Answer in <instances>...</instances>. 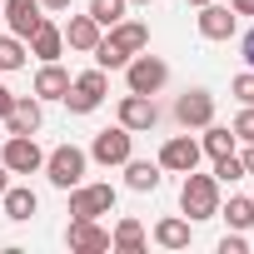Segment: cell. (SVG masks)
<instances>
[{
    "label": "cell",
    "mask_w": 254,
    "mask_h": 254,
    "mask_svg": "<svg viewBox=\"0 0 254 254\" xmlns=\"http://www.w3.org/2000/svg\"><path fill=\"white\" fill-rule=\"evenodd\" d=\"M70 194V219H100V214H110L115 209V185H75V190H65Z\"/></svg>",
    "instance_id": "5"
},
{
    "label": "cell",
    "mask_w": 254,
    "mask_h": 254,
    "mask_svg": "<svg viewBox=\"0 0 254 254\" xmlns=\"http://www.w3.org/2000/svg\"><path fill=\"white\" fill-rule=\"evenodd\" d=\"M125 85H130L135 95H160L165 85H170V65L160 60V55H130V65H125Z\"/></svg>",
    "instance_id": "4"
},
{
    "label": "cell",
    "mask_w": 254,
    "mask_h": 254,
    "mask_svg": "<svg viewBox=\"0 0 254 254\" xmlns=\"http://www.w3.org/2000/svg\"><path fill=\"white\" fill-rule=\"evenodd\" d=\"M234 145H239V140H234V130H224V125H214V120L204 125V140H199V150H204L209 160H219V155H234Z\"/></svg>",
    "instance_id": "23"
},
{
    "label": "cell",
    "mask_w": 254,
    "mask_h": 254,
    "mask_svg": "<svg viewBox=\"0 0 254 254\" xmlns=\"http://www.w3.org/2000/svg\"><path fill=\"white\" fill-rule=\"evenodd\" d=\"M10 105H15V95H10L5 85H0V120H5V115H10Z\"/></svg>",
    "instance_id": "33"
},
{
    "label": "cell",
    "mask_w": 254,
    "mask_h": 254,
    "mask_svg": "<svg viewBox=\"0 0 254 254\" xmlns=\"http://www.w3.org/2000/svg\"><path fill=\"white\" fill-rule=\"evenodd\" d=\"M65 90H70V70H60V60H45L40 75H35V100L40 105L45 100H65Z\"/></svg>",
    "instance_id": "18"
},
{
    "label": "cell",
    "mask_w": 254,
    "mask_h": 254,
    "mask_svg": "<svg viewBox=\"0 0 254 254\" xmlns=\"http://www.w3.org/2000/svg\"><path fill=\"white\" fill-rule=\"evenodd\" d=\"M110 249L115 254H145V224L140 219H120L115 234H110Z\"/></svg>",
    "instance_id": "21"
},
{
    "label": "cell",
    "mask_w": 254,
    "mask_h": 254,
    "mask_svg": "<svg viewBox=\"0 0 254 254\" xmlns=\"http://www.w3.org/2000/svg\"><path fill=\"white\" fill-rule=\"evenodd\" d=\"M5 190H10V170H5V165H0V194H5Z\"/></svg>",
    "instance_id": "36"
},
{
    "label": "cell",
    "mask_w": 254,
    "mask_h": 254,
    "mask_svg": "<svg viewBox=\"0 0 254 254\" xmlns=\"http://www.w3.org/2000/svg\"><path fill=\"white\" fill-rule=\"evenodd\" d=\"M199 160H204V150L190 135H170L160 145V170H170V175H190V170H199Z\"/></svg>",
    "instance_id": "8"
},
{
    "label": "cell",
    "mask_w": 254,
    "mask_h": 254,
    "mask_svg": "<svg viewBox=\"0 0 254 254\" xmlns=\"http://www.w3.org/2000/svg\"><path fill=\"white\" fill-rule=\"evenodd\" d=\"M239 165H244V175H254V145H244V155H239Z\"/></svg>",
    "instance_id": "35"
},
{
    "label": "cell",
    "mask_w": 254,
    "mask_h": 254,
    "mask_svg": "<svg viewBox=\"0 0 254 254\" xmlns=\"http://www.w3.org/2000/svg\"><path fill=\"white\" fill-rule=\"evenodd\" d=\"M0 5H5V0H0Z\"/></svg>",
    "instance_id": "39"
},
{
    "label": "cell",
    "mask_w": 254,
    "mask_h": 254,
    "mask_svg": "<svg viewBox=\"0 0 254 254\" xmlns=\"http://www.w3.org/2000/svg\"><path fill=\"white\" fill-rule=\"evenodd\" d=\"M175 120L185 125V130H204V125L214 120V95L209 90H185L175 100Z\"/></svg>",
    "instance_id": "10"
},
{
    "label": "cell",
    "mask_w": 254,
    "mask_h": 254,
    "mask_svg": "<svg viewBox=\"0 0 254 254\" xmlns=\"http://www.w3.org/2000/svg\"><path fill=\"white\" fill-rule=\"evenodd\" d=\"M120 125H125V130H130V135H140V130H155V120H160V105H155V95H125L120 100Z\"/></svg>",
    "instance_id": "9"
},
{
    "label": "cell",
    "mask_w": 254,
    "mask_h": 254,
    "mask_svg": "<svg viewBox=\"0 0 254 254\" xmlns=\"http://www.w3.org/2000/svg\"><path fill=\"white\" fill-rule=\"evenodd\" d=\"M180 209H185L190 224H194V219H214V214H219V180L190 170L185 185H180Z\"/></svg>",
    "instance_id": "1"
},
{
    "label": "cell",
    "mask_w": 254,
    "mask_h": 254,
    "mask_svg": "<svg viewBox=\"0 0 254 254\" xmlns=\"http://www.w3.org/2000/svg\"><path fill=\"white\" fill-rule=\"evenodd\" d=\"M190 5H194V10H199V5H209V0H190Z\"/></svg>",
    "instance_id": "37"
},
{
    "label": "cell",
    "mask_w": 254,
    "mask_h": 254,
    "mask_svg": "<svg viewBox=\"0 0 254 254\" xmlns=\"http://www.w3.org/2000/svg\"><path fill=\"white\" fill-rule=\"evenodd\" d=\"M130 155H135V135L125 130V125H110V130H100L95 145H90V160L105 165V170H110V165H125Z\"/></svg>",
    "instance_id": "7"
},
{
    "label": "cell",
    "mask_w": 254,
    "mask_h": 254,
    "mask_svg": "<svg viewBox=\"0 0 254 254\" xmlns=\"http://www.w3.org/2000/svg\"><path fill=\"white\" fill-rule=\"evenodd\" d=\"M229 90H234V100H239V105H254V70L234 75V80H229Z\"/></svg>",
    "instance_id": "29"
},
{
    "label": "cell",
    "mask_w": 254,
    "mask_h": 254,
    "mask_svg": "<svg viewBox=\"0 0 254 254\" xmlns=\"http://www.w3.org/2000/svg\"><path fill=\"white\" fill-rule=\"evenodd\" d=\"M65 244H70L75 254H105V249H110V229H100L95 219H70Z\"/></svg>",
    "instance_id": "13"
},
{
    "label": "cell",
    "mask_w": 254,
    "mask_h": 254,
    "mask_svg": "<svg viewBox=\"0 0 254 254\" xmlns=\"http://www.w3.org/2000/svg\"><path fill=\"white\" fill-rule=\"evenodd\" d=\"M105 95H110V75L95 65V70H85V75H75V80H70L65 105H70V115H95V110L105 105Z\"/></svg>",
    "instance_id": "3"
},
{
    "label": "cell",
    "mask_w": 254,
    "mask_h": 254,
    "mask_svg": "<svg viewBox=\"0 0 254 254\" xmlns=\"http://www.w3.org/2000/svg\"><path fill=\"white\" fill-rule=\"evenodd\" d=\"M25 60H30V50L20 35H0V70H20Z\"/></svg>",
    "instance_id": "25"
},
{
    "label": "cell",
    "mask_w": 254,
    "mask_h": 254,
    "mask_svg": "<svg viewBox=\"0 0 254 254\" xmlns=\"http://www.w3.org/2000/svg\"><path fill=\"white\" fill-rule=\"evenodd\" d=\"M0 165H5L10 175H40L45 170V150L35 145V135H5Z\"/></svg>",
    "instance_id": "6"
},
{
    "label": "cell",
    "mask_w": 254,
    "mask_h": 254,
    "mask_svg": "<svg viewBox=\"0 0 254 254\" xmlns=\"http://www.w3.org/2000/svg\"><path fill=\"white\" fill-rule=\"evenodd\" d=\"M0 15H5L10 35L30 40V35L40 30V20H45V5H40V0H5V5H0Z\"/></svg>",
    "instance_id": "11"
},
{
    "label": "cell",
    "mask_w": 254,
    "mask_h": 254,
    "mask_svg": "<svg viewBox=\"0 0 254 254\" xmlns=\"http://www.w3.org/2000/svg\"><path fill=\"white\" fill-rule=\"evenodd\" d=\"M60 50H65V35H60V25L45 15V20H40V30L30 35V55L45 65V60H60Z\"/></svg>",
    "instance_id": "19"
},
{
    "label": "cell",
    "mask_w": 254,
    "mask_h": 254,
    "mask_svg": "<svg viewBox=\"0 0 254 254\" xmlns=\"http://www.w3.org/2000/svg\"><path fill=\"white\" fill-rule=\"evenodd\" d=\"M239 55H244V65H249V70H254V30H249V35H244V40H239Z\"/></svg>",
    "instance_id": "31"
},
{
    "label": "cell",
    "mask_w": 254,
    "mask_h": 254,
    "mask_svg": "<svg viewBox=\"0 0 254 254\" xmlns=\"http://www.w3.org/2000/svg\"><path fill=\"white\" fill-rule=\"evenodd\" d=\"M160 180H165V170H160V160H125V185H130L135 194H155L160 190Z\"/></svg>",
    "instance_id": "16"
},
{
    "label": "cell",
    "mask_w": 254,
    "mask_h": 254,
    "mask_svg": "<svg viewBox=\"0 0 254 254\" xmlns=\"http://www.w3.org/2000/svg\"><path fill=\"white\" fill-rule=\"evenodd\" d=\"M0 125H5V135H35L40 125H45V110H40V100H35V95H15L10 115L0 120Z\"/></svg>",
    "instance_id": "12"
},
{
    "label": "cell",
    "mask_w": 254,
    "mask_h": 254,
    "mask_svg": "<svg viewBox=\"0 0 254 254\" xmlns=\"http://www.w3.org/2000/svg\"><path fill=\"white\" fill-rule=\"evenodd\" d=\"M0 199H5V219H15V224L35 219V209H40V199H35V190H30V185H10Z\"/></svg>",
    "instance_id": "20"
},
{
    "label": "cell",
    "mask_w": 254,
    "mask_h": 254,
    "mask_svg": "<svg viewBox=\"0 0 254 254\" xmlns=\"http://www.w3.org/2000/svg\"><path fill=\"white\" fill-rule=\"evenodd\" d=\"M229 130H234V140H244V145H254V105H244V110L234 115V125H229Z\"/></svg>",
    "instance_id": "28"
},
{
    "label": "cell",
    "mask_w": 254,
    "mask_h": 254,
    "mask_svg": "<svg viewBox=\"0 0 254 254\" xmlns=\"http://www.w3.org/2000/svg\"><path fill=\"white\" fill-rule=\"evenodd\" d=\"M234 30H239V15H234L229 5H214V0L199 5V35H204V40H229Z\"/></svg>",
    "instance_id": "15"
},
{
    "label": "cell",
    "mask_w": 254,
    "mask_h": 254,
    "mask_svg": "<svg viewBox=\"0 0 254 254\" xmlns=\"http://www.w3.org/2000/svg\"><path fill=\"white\" fill-rule=\"evenodd\" d=\"M125 5L130 0H90V15L100 20V30H110L115 20H125Z\"/></svg>",
    "instance_id": "26"
},
{
    "label": "cell",
    "mask_w": 254,
    "mask_h": 254,
    "mask_svg": "<svg viewBox=\"0 0 254 254\" xmlns=\"http://www.w3.org/2000/svg\"><path fill=\"white\" fill-rule=\"evenodd\" d=\"M249 244H244V229H234V234H224L219 239V254H244Z\"/></svg>",
    "instance_id": "30"
},
{
    "label": "cell",
    "mask_w": 254,
    "mask_h": 254,
    "mask_svg": "<svg viewBox=\"0 0 254 254\" xmlns=\"http://www.w3.org/2000/svg\"><path fill=\"white\" fill-rule=\"evenodd\" d=\"M40 5H45V15H65V10L75 5V0H40Z\"/></svg>",
    "instance_id": "32"
},
{
    "label": "cell",
    "mask_w": 254,
    "mask_h": 254,
    "mask_svg": "<svg viewBox=\"0 0 254 254\" xmlns=\"http://www.w3.org/2000/svg\"><path fill=\"white\" fill-rule=\"evenodd\" d=\"M219 214L229 219V229H249L254 224V199L249 194H234L229 204H219Z\"/></svg>",
    "instance_id": "24"
},
{
    "label": "cell",
    "mask_w": 254,
    "mask_h": 254,
    "mask_svg": "<svg viewBox=\"0 0 254 254\" xmlns=\"http://www.w3.org/2000/svg\"><path fill=\"white\" fill-rule=\"evenodd\" d=\"M130 5H150V0H130Z\"/></svg>",
    "instance_id": "38"
},
{
    "label": "cell",
    "mask_w": 254,
    "mask_h": 254,
    "mask_svg": "<svg viewBox=\"0 0 254 254\" xmlns=\"http://www.w3.org/2000/svg\"><path fill=\"white\" fill-rule=\"evenodd\" d=\"M214 180H219V185H234V180H244V165H239V155H219V160H214Z\"/></svg>",
    "instance_id": "27"
},
{
    "label": "cell",
    "mask_w": 254,
    "mask_h": 254,
    "mask_svg": "<svg viewBox=\"0 0 254 254\" xmlns=\"http://www.w3.org/2000/svg\"><path fill=\"white\" fill-rule=\"evenodd\" d=\"M229 10L234 15H254V0H229Z\"/></svg>",
    "instance_id": "34"
},
{
    "label": "cell",
    "mask_w": 254,
    "mask_h": 254,
    "mask_svg": "<svg viewBox=\"0 0 254 254\" xmlns=\"http://www.w3.org/2000/svg\"><path fill=\"white\" fill-rule=\"evenodd\" d=\"M190 239H194V229H190V219H160L155 224V244L160 249H190Z\"/></svg>",
    "instance_id": "22"
},
{
    "label": "cell",
    "mask_w": 254,
    "mask_h": 254,
    "mask_svg": "<svg viewBox=\"0 0 254 254\" xmlns=\"http://www.w3.org/2000/svg\"><path fill=\"white\" fill-rule=\"evenodd\" d=\"M60 35H65L70 50H85V55H90V50L100 45V20H95V15H70V20L60 25Z\"/></svg>",
    "instance_id": "17"
},
{
    "label": "cell",
    "mask_w": 254,
    "mask_h": 254,
    "mask_svg": "<svg viewBox=\"0 0 254 254\" xmlns=\"http://www.w3.org/2000/svg\"><path fill=\"white\" fill-rule=\"evenodd\" d=\"M85 170H90V155H85L80 145H55V150L45 155V180H50L55 190H75V185L85 180Z\"/></svg>",
    "instance_id": "2"
},
{
    "label": "cell",
    "mask_w": 254,
    "mask_h": 254,
    "mask_svg": "<svg viewBox=\"0 0 254 254\" xmlns=\"http://www.w3.org/2000/svg\"><path fill=\"white\" fill-rule=\"evenodd\" d=\"M125 60H130V55H140V50H150V25L145 20H115L110 25V35H105Z\"/></svg>",
    "instance_id": "14"
}]
</instances>
